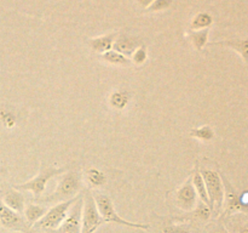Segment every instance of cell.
Returning a JSON list of instances; mask_svg holds the SVG:
<instances>
[{
    "mask_svg": "<svg viewBox=\"0 0 248 233\" xmlns=\"http://www.w3.org/2000/svg\"><path fill=\"white\" fill-rule=\"evenodd\" d=\"M215 233H229V231H228L224 226H219V227H217V230L215 231Z\"/></svg>",
    "mask_w": 248,
    "mask_h": 233,
    "instance_id": "30",
    "label": "cell"
},
{
    "mask_svg": "<svg viewBox=\"0 0 248 233\" xmlns=\"http://www.w3.org/2000/svg\"><path fill=\"white\" fill-rule=\"evenodd\" d=\"M220 176H222L223 184H224V203H223V205L225 204L224 215H232L237 211H248V206L241 203L240 196L236 193L232 183L228 181L227 177H224L223 175Z\"/></svg>",
    "mask_w": 248,
    "mask_h": 233,
    "instance_id": "9",
    "label": "cell"
},
{
    "mask_svg": "<svg viewBox=\"0 0 248 233\" xmlns=\"http://www.w3.org/2000/svg\"><path fill=\"white\" fill-rule=\"evenodd\" d=\"M101 58H103V60L107 61V62L111 63V65H116V66H130L131 63H132V61H131L130 58L126 57V56H124L123 53L118 52V51L115 50H110L102 53Z\"/></svg>",
    "mask_w": 248,
    "mask_h": 233,
    "instance_id": "21",
    "label": "cell"
},
{
    "mask_svg": "<svg viewBox=\"0 0 248 233\" xmlns=\"http://www.w3.org/2000/svg\"><path fill=\"white\" fill-rule=\"evenodd\" d=\"M0 120H1V123L4 124V126H6V128H14L17 123L16 116L14 114V112L5 108L0 111Z\"/></svg>",
    "mask_w": 248,
    "mask_h": 233,
    "instance_id": "23",
    "label": "cell"
},
{
    "mask_svg": "<svg viewBox=\"0 0 248 233\" xmlns=\"http://www.w3.org/2000/svg\"><path fill=\"white\" fill-rule=\"evenodd\" d=\"M176 204L182 210H194L198 204V194L194 188L191 180L183 184L178 191L176 192Z\"/></svg>",
    "mask_w": 248,
    "mask_h": 233,
    "instance_id": "10",
    "label": "cell"
},
{
    "mask_svg": "<svg viewBox=\"0 0 248 233\" xmlns=\"http://www.w3.org/2000/svg\"><path fill=\"white\" fill-rule=\"evenodd\" d=\"M200 172L207 189L211 211L219 213L224 203V184H223L222 176L217 171L211 169H202Z\"/></svg>",
    "mask_w": 248,
    "mask_h": 233,
    "instance_id": "1",
    "label": "cell"
},
{
    "mask_svg": "<svg viewBox=\"0 0 248 233\" xmlns=\"http://www.w3.org/2000/svg\"><path fill=\"white\" fill-rule=\"evenodd\" d=\"M190 136L201 141H211L215 137V131L210 125H202L193 129L190 131Z\"/></svg>",
    "mask_w": 248,
    "mask_h": 233,
    "instance_id": "22",
    "label": "cell"
},
{
    "mask_svg": "<svg viewBox=\"0 0 248 233\" xmlns=\"http://www.w3.org/2000/svg\"><path fill=\"white\" fill-rule=\"evenodd\" d=\"M82 205H84V198L79 197L69 209L67 217L62 225L53 231V233H81Z\"/></svg>",
    "mask_w": 248,
    "mask_h": 233,
    "instance_id": "7",
    "label": "cell"
},
{
    "mask_svg": "<svg viewBox=\"0 0 248 233\" xmlns=\"http://www.w3.org/2000/svg\"><path fill=\"white\" fill-rule=\"evenodd\" d=\"M116 40V33H109L106 34V35H101V36H97V38L91 39L89 41L90 46L93 51L98 53H104L107 51H110L113 50V45H114V41Z\"/></svg>",
    "mask_w": 248,
    "mask_h": 233,
    "instance_id": "14",
    "label": "cell"
},
{
    "mask_svg": "<svg viewBox=\"0 0 248 233\" xmlns=\"http://www.w3.org/2000/svg\"><path fill=\"white\" fill-rule=\"evenodd\" d=\"M189 36L193 43L194 48L200 51L208 44V36H210V28L200 29V31H190Z\"/></svg>",
    "mask_w": 248,
    "mask_h": 233,
    "instance_id": "18",
    "label": "cell"
},
{
    "mask_svg": "<svg viewBox=\"0 0 248 233\" xmlns=\"http://www.w3.org/2000/svg\"><path fill=\"white\" fill-rule=\"evenodd\" d=\"M172 5V0H154L149 6L147 7L148 12H159L169 9Z\"/></svg>",
    "mask_w": 248,
    "mask_h": 233,
    "instance_id": "26",
    "label": "cell"
},
{
    "mask_svg": "<svg viewBox=\"0 0 248 233\" xmlns=\"http://www.w3.org/2000/svg\"><path fill=\"white\" fill-rule=\"evenodd\" d=\"M104 223L103 218L99 215L98 208L94 201V197L86 192L82 205L81 215V233H93L99 226Z\"/></svg>",
    "mask_w": 248,
    "mask_h": 233,
    "instance_id": "6",
    "label": "cell"
},
{
    "mask_svg": "<svg viewBox=\"0 0 248 233\" xmlns=\"http://www.w3.org/2000/svg\"><path fill=\"white\" fill-rule=\"evenodd\" d=\"M191 183H193L194 188H195L196 194L200 198L201 201H203L205 204H207L210 206V199H208V194H207V189H206V184L205 181L202 179V175L201 172L199 171L198 167H196L195 172L193 175V179H191Z\"/></svg>",
    "mask_w": 248,
    "mask_h": 233,
    "instance_id": "15",
    "label": "cell"
},
{
    "mask_svg": "<svg viewBox=\"0 0 248 233\" xmlns=\"http://www.w3.org/2000/svg\"><path fill=\"white\" fill-rule=\"evenodd\" d=\"M162 233H190V231L183 225H169L164 228Z\"/></svg>",
    "mask_w": 248,
    "mask_h": 233,
    "instance_id": "27",
    "label": "cell"
},
{
    "mask_svg": "<svg viewBox=\"0 0 248 233\" xmlns=\"http://www.w3.org/2000/svg\"><path fill=\"white\" fill-rule=\"evenodd\" d=\"M85 177H86L87 183L91 187H101L106 183L107 177L101 170L96 169V167H89L85 172Z\"/></svg>",
    "mask_w": 248,
    "mask_h": 233,
    "instance_id": "19",
    "label": "cell"
},
{
    "mask_svg": "<svg viewBox=\"0 0 248 233\" xmlns=\"http://www.w3.org/2000/svg\"><path fill=\"white\" fill-rule=\"evenodd\" d=\"M140 45H142V44H140V41L138 40V39L124 35V36H120V38H118L115 41H114L113 49L115 51H118V52L123 53V55L126 56V57H130V56H132L133 51Z\"/></svg>",
    "mask_w": 248,
    "mask_h": 233,
    "instance_id": "13",
    "label": "cell"
},
{
    "mask_svg": "<svg viewBox=\"0 0 248 233\" xmlns=\"http://www.w3.org/2000/svg\"><path fill=\"white\" fill-rule=\"evenodd\" d=\"M46 208L39 204H28L24 208V215H26V221L29 226H33L34 223L38 222L41 217L46 214Z\"/></svg>",
    "mask_w": 248,
    "mask_h": 233,
    "instance_id": "16",
    "label": "cell"
},
{
    "mask_svg": "<svg viewBox=\"0 0 248 233\" xmlns=\"http://www.w3.org/2000/svg\"><path fill=\"white\" fill-rule=\"evenodd\" d=\"M81 189V176L77 171H69L62 176L56 191L45 198V201H64L77 196Z\"/></svg>",
    "mask_w": 248,
    "mask_h": 233,
    "instance_id": "2",
    "label": "cell"
},
{
    "mask_svg": "<svg viewBox=\"0 0 248 233\" xmlns=\"http://www.w3.org/2000/svg\"><path fill=\"white\" fill-rule=\"evenodd\" d=\"M131 95L130 92L126 91V90H116L109 97V103L113 107L114 109H119V111H123L124 108H126L130 102Z\"/></svg>",
    "mask_w": 248,
    "mask_h": 233,
    "instance_id": "17",
    "label": "cell"
},
{
    "mask_svg": "<svg viewBox=\"0 0 248 233\" xmlns=\"http://www.w3.org/2000/svg\"><path fill=\"white\" fill-rule=\"evenodd\" d=\"M78 198H72L68 199V200L60 201L56 205H53L52 208L48 209L46 211L45 215L40 218L36 223H34V227L35 228H41V230H50L55 231L62 225L63 221L65 220L68 215V211L72 208V205L74 204V201Z\"/></svg>",
    "mask_w": 248,
    "mask_h": 233,
    "instance_id": "4",
    "label": "cell"
},
{
    "mask_svg": "<svg viewBox=\"0 0 248 233\" xmlns=\"http://www.w3.org/2000/svg\"><path fill=\"white\" fill-rule=\"evenodd\" d=\"M153 1H154V0H138V2H140V6L145 7V9H147V7L149 6Z\"/></svg>",
    "mask_w": 248,
    "mask_h": 233,
    "instance_id": "29",
    "label": "cell"
},
{
    "mask_svg": "<svg viewBox=\"0 0 248 233\" xmlns=\"http://www.w3.org/2000/svg\"><path fill=\"white\" fill-rule=\"evenodd\" d=\"M131 57H132V60H131V61H132L135 65H137V66L143 65V63H144L145 61H147V58H148L147 48H145L144 45L138 46V48L136 49L135 51H133V53H132V56H131Z\"/></svg>",
    "mask_w": 248,
    "mask_h": 233,
    "instance_id": "24",
    "label": "cell"
},
{
    "mask_svg": "<svg viewBox=\"0 0 248 233\" xmlns=\"http://www.w3.org/2000/svg\"><path fill=\"white\" fill-rule=\"evenodd\" d=\"M210 46H222V48H229L236 51L245 62L248 65V38L246 39H229V40L216 41V43H208Z\"/></svg>",
    "mask_w": 248,
    "mask_h": 233,
    "instance_id": "11",
    "label": "cell"
},
{
    "mask_svg": "<svg viewBox=\"0 0 248 233\" xmlns=\"http://www.w3.org/2000/svg\"><path fill=\"white\" fill-rule=\"evenodd\" d=\"M93 197L97 208H98L99 215L102 216L104 222H114L118 223V225L127 226V227L131 228H140V230H148L149 228V225H147V223L130 222V221H126L123 217H120V215L115 211V208H114V204L111 201L110 197H108L107 194L99 193Z\"/></svg>",
    "mask_w": 248,
    "mask_h": 233,
    "instance_id": "3",
    "label": "cell"
},
{
    "mask_svg": "<svg viewBox=\"0 0 248 233\" xmlns=\"http://www.w3.org/2000/svg\"><path fill=\"white\" fill-rule=\"evenodd\" d=\"M0 225L5 228H9V230L28 233L27 221L23 220V217L18 213L11 210L5 204L1 203H0Z\"/></svg>",
    "mask_w": 248,
    "mask_h": 233,
    "instance_id": "8",
    "label": "cell"
},
{
    "mask_svg": "<svg viewBox=\"0 0 248 233\" xmlns=\"http://www.w3.org/2000/svg\"><path fill=\"white\" fill-rule=\"evenodd\" d=\"M213 24V17L207 12H199L193 18L190 23L191 31H200V29L210 28Z\"/></svg>",
    "mask_w": 248,
    "mask_h": 233,
    "instance_id": "20",
    "label": "cell"
},
{
    "mask_svg": "<svg viewBox=\"0 0 248 233\" xmlns=\"http://www.w3.org/2000/svg\"><path fill=\"white\" fill-rule=\"evenodd\" d=\"M211 214H212V211H211L210 206H208L207 204H205L203 201H201V200H200V203L196 204L195 211H194V215H195L196 217L206 221L211 217Z\"/></svg>",
    "mask_w": 248,
    "mask_h": 233,
    "instance_id": "25",
    "label": "cell"
},
{
    "mask_svg": "<svg viewBox=\"0 0 248 233\" xmlns=\"http://www.w3.org/2000/svg\"><path fill=\"white\" fill-rule=\"evenodd\" d=\"M2 201H4V204L7 208L18 214L23 213L24 208H26V199H24V196L16 188L9 189L4 194Z\"/></svg>",
    "mask_w": 248,
    "mask_h": 233,
    "instance_id": "12",
    "label": "cell"
},
{
    "mask_svg": "<svg viewBox=\"0 0 248 233\" xmlns=\"http://www.w3.org/2000/svg\"><path fill=\"white\" fill-rule=\"evenodd\" d=\"M64 167H53L48 166L46 169H44L38 176H35L34 179L29 180V181L24 182L22 184H16L15 188L18 189V191H29L34 194V197H40L41 194L45 192L46 184L50 181L52 177L57 176V175H61L62 172H64Z\"/></svg>",
    "mask_w": 248,
    "mask_h": 233,
    "instance_id": "5",
    "label": "cell"
},
{
    "mask_svg": "<svg viewBox=\"0 0 248 233\" xmlns=\"http://www.w3.org/2000/svg\"><path fill=\"white\" fill-rule=\"evenodd\" d=\"M234 233H248V223H241L234 227Z\"/></svg>",
    "mask_w": 248,
    "mask_h": 233,
    "instance_id": "28",
    "label": "cell"
}]
</instances>
